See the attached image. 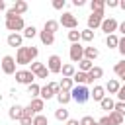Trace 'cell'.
<instances>
[{"label": "cell", "mask_w": 125, "mask_h": 125, "mask_svg": "<svg viewBox=\"0 0 125 125\" xmlns=\"http://www.w3.org/2000/svg\"><path fill=\"white\" fill-rule=\"evenodd\" d=\"M37 55H39V49L33 47V45H31V47H20L18 53H16V62H18L20 66L31 64V62H35Z\"/></svg>", "instance_id": "obj_1"}, {"label": "cell", "mask_w": 125, "mask_h": 125, "mask_svg": "<svg viewBox=\"0 0 125 125\" xmlns=\"http://www.w3.org/2000/svg\"><path fill=\"white\" fill-rule=\"evenodd\" d=\"M61 92V86H59V82H49V84H45V86H41V94H39V98L41 100H51V98H57V94Z\"/></svg>", "instance_id": "obj_2"}, {"label": "cell", "mask_w": 125, "mask_h": 125, "mask_svg": "<svg viewBox=\"0 0 125 125\" xmlns=\"http://www.w3.org/2000/svg\"><path fill=\"white\" fill-rule=\"evenodd\" d=\"M70 96H72V102L76 104H86L90 100V90L86 86H74L70 90Z\"/></svg>", "instance_id": "obj_3"}, {"label": "cell", "mask_w": 125, "mask_h": 125, "mask_svg": "<svg viewBox=\"0 0 125 125\" xmlns=\"http://www.w3.org/2000/svg\"><path fill=\"white\" fill-rule=\"evenodd\" d=\"M4 25H6V29H8L10 33H20V31H23V29H25V21H23V18H21V16H16V18L6 20V21H4Z\"/></svg>", "instance_id": "obj_4"}, {"label": "cell", "mask_w": 125, "mask_h": 125, "mask_svg": "<svg viewBox=\"0 0 125 125\" xmlns=\"http://www.w3.org/2000/svg\"><path fill=\"white\" fill-rule=\"evenodd\" d=\"M16 66H18V62H16V59L12 57V55H6V57H2V61H0V68H2V72L4 74H16L18 70H16Z\"/></svg>", "instance_id": "obj_5"}, {"label": "cell", "mask_w": 125, "mask_h": 125, "mask_svg": "<svg viewBox=\"0 0 125 125\" xmlns=\"http://www.w3.org/2000/svg\"><path fill=\"white\" fill-rule=\"evenodd\" d=\"M59 23H61L62 27H66V29H78V18H76L72 12H62Z\"/></svg>", "instance_id": "obj_6"}, {"label": "cell", "mask_w": 125, "mask_h": 125, "mask_svg": "<svg viewBox=\"0 0 125 125\" xmlns=\"http://www.w3.org/2000/svg\"><path fill=\"white\" fill-rule=\"evenodd\" d=\"M37 78H35V74L29 70V68H21V70H18L16 72V82L18 84H25V86H29V84H33Z\"/></svg>", "instance_id": "obj_7"}, {"label": "cell", "mask_w": 125, "mask_h": 125, "mask_svg": "<svg viewBox=\"0 0 125 125\" xmlns=\"http://www.w3.org/2000/svg\"><path fill=\"white\" fill-rule=\"evenodd\" d=\"M117 29H119V23H117L115 18H104V21H102V31L105 33V37H107V35H113Z\"/></svg>", "instance_id": "obj_8"}, {"label": "cell", "mask_w": 125, "mask_h": 125, "mask_svg": "<svg viewBox=\"0 0 125 125\" xmlns=\"http://www.w3.org/2000/svg\"><path fill=\"white\" fill-rule=\"evenodd\" d=\"M68 57L72 62H80L84 59V47L80 43H70V49H68Z\"/></svg>", "instance_id": "obj_9"}, {"label": "cell", "mask_w": 125, "mask_h": 125, "mask_svg": "<svg viewBox=\"0 0 125 125\" xmlns=\"http://www.w3.org/2000/svg\"><path fill=\"white\" fill-rule=\"evenodd\" d=\"M47 68H49L51 74H59V72L62 70V59H61L59 55H51V57L47 59Z\"/></svg>", "instance_id": "obj_10"}, {"label": "cell", "mask_w": 125, "mask_h": 125, "mask_svg": "<svg viewBox=\"0 0 125 125\" xmlns=\"http://www.w3.org/2000/svg\"><path fill=\"white\" fill-rule=\"evenodd\" d=\"M102 21H104V12H92L88 16V29H96V27H102Z\"/></svg>", "instance_id": "obj_11"}, {"label": "cell", "mask_w": 125, "mask_h": 125, "mask_svg": "<svg viewBox=\"0 0 125 125\" xmlns=\"http://www.w3.org/2000/svg\"><path fill=\"white\" fill-rule=\"evenodd\" d=\"M6 43H8V47H23V35L21 33H10L8 37H6Z\"/></svg>", "instance_id": "obj_12"}, {"label": "cell", "mask_w": 125, "mask_h": 125, "mask_svg": "<svg viewBox=\"0 0 125 125\" xmlns=\"http://www.w3.org/2000/svg\"><path fill=\"white\" fill-rule=\"evenodd\" d=\"M23 105H20V104H14L10 109H8V117L12 119V121H20L21 117H23Z\"/></svg>", "instance_id": "obj_13"}, {"label": "cell", "mask_w": 125, "mask_h": 125, "mask_svg": "<svg viewBox=\"0 0 125 125\" xmlns=\"http://www.w3.org/2000/svg\"><path fill=\"white\" fill-rule=\"evenodd\" d=\"M90 98H92L94 102H102V100L105 98V88L100 86V84H96V86L90 90Z\"/></svg>", "instance_id": "obj_14"}, {"label": "cell", "mask_w": 125, "mask_h": 125, "mask_svg": "<svg viewBox=\"0 0 125 125\" xmlns=\"http://www.w3.org/2000/svg\"><path fill=\"white\" fill-rule=\"evenodd\" d=\"M29 109H31L35 115H39V113L45 109V100H41V98H33V100L29 102Z\"/></svg>", "instance_id": "obj_15"}, {"label": "cell", "mask_w": 125, "mask_h": 125, "mask_svg": "<svg viewBox=\"0 0 125 125\" xmlns=\"http://www.w3.org/2000/svg\"><path fill=\"white\" fill-rule=\"evenodd\" d=\"M104 76V68L102 66H94L90 72H88V84H94L96 80H100Z\"/></svg>", "instance_id": "obj_16"}, {"label": "cell", "mask_w": 125, "mask_h": 125, "mask_svg": "<svg viewBox=\"0 0 125 125\" xmlns=\"http://www.w3.org/2000/svg\"><path fill=\"white\" fill-rule=\"evenodd\" d=\"M27 8H29V6H27V2H23V0H16L14 6H12V10H14L18 16H21V18H23V14L27 12Z\"/></svg>", "instance_id": "obj_17"}, {"label": "cell", "mask_w": 125, "mask_h": 125, "mask_svg": "<svg viewBox=\"0 0 125 125\" xmlns=\"http://www.w3.org/2000/svg\"><path fill=\"white\" fill-rule=\"evenodd\" d=\"M72 80H74L76 86H86V84H88V72H80V70H76V74L72 76Z\"/></svg>", "instance_id": "obj_18"}, {"label": "cell", "mask_w": 125, "mask_h": 125, "mask_svg": "<svg viewBox=\"0 0 125 125\" xmlns=\"http://www.w3.org/2000/svg\"><path fill=\"white\" fill-rule=\"evenodd\" d=\"M104 88H105V92H109V96H111V94H115V96H117V92H119L121 84H119L115 78H111V80H107V84H105Z\"/></svg>", "instance_id": "obj_19"}, {"label": "cell", "mask_w": 125, "mask_h": 125, "mask_svg": "<svg viewBox=\"0 0 125 125\" xmlns=\"http://www.w3.org/2000/svg\"><path fill=\"white\" fill-rule=\"evenodd\" d=\"M57 102H59L62 107H64L66 104H70V102H72V96H70V92H64V90H61V92L57 94Z\"/></svg>", "instance_id": "obj_20"}, {"label": "cell", "mask_w": 125, "mask_h": 125, "mask_svg": "<svg viewBox=\"0 0 125 125\" xmlns=\"http://www.w3.org/2000/svg\"><path fill=\"white\" fill-rule=\"evenodd\" d=\"M100 107H102L104 111H113V109H115V102L111 100V96H105V98L100 102Z\"/></svg>", "instance_id": "obj_21"}, {"label": "cell", "mask_w": 125, "mask_h": 125, "mask_svg": "<svg viewBox=\"0 0 125 125\" xmlns=\"http://www.w3.org/2000/svg\"><path fill=\"white\" fill-rule=\"evenodd\" d=\"M113 72L117 74V78H121V80L125 82V59H121L119 62H115V66H113Z\"/></svg>", "instance_id": "obj_22"}, {"label": "cell", "mask_w": 125, "mask_h": 125, "mask_svg": "<svg viewBox=\"0 0 125 125\" xmlns=\"http://www.w3.org/2000/svg\"><path fill=\"white\" fill-rule=\"evenodd\" d=\"M39 39H41V43L43 45H53L55 43V35L53 33H49V31H39Z\"/></svg>", "instance_id": "obj_23"}, {"label": "cell", "mask_w": 125, "mask_h": 125, "mask_svg": "<svg viewBox=\"0 0 125 125\" xmlns=\"http://www.w3.org/2000/svg\"><path fill=\"white\" fill-rule=\"evenodd\" d=\"M98 55H100V51L96 49V47H84V59H88V61H96L98 59Z\"/></svg>", "instance_id": "obj_24"}, {"label": "cell", "mask_w": 125, "mask_h": 125, "mask_svg": "<svg viewBox=\"0 0 125 125\" xmlns=\"http://www.w3.org/2000/svg\"><path fill=\"white\" fill-rule=\"evenodd\" d=\"M59 25H61V23H59L57 20H47V21H45V25H43V29L55 35V33H57V29H59Z\"/></svg>", "instance_id": "obj_25"}, {"label": "cell", "mask_w": 125, "mask_h": 125, "mask_svg": "<svg viewBox=\"0 0 125 125\" xmlns=\"http://www.w3.org/2000/svg\"><path fill=\"white\" fill-rule=\"evenodd\" d=\"M62 78H72L74 74H76V68H74V64H70V62H66V64H62Z\"/></svg>", "instance_id": "obj_26"}, {"label": "cell", "mask_w": 125, "mask_h": 125, "mask_svg": "<svg viewBox=\"0 0 125 125\" xmlns=\"http://www.w3.org/2000/svg\"><path fill=\"white\" fill-rule=\"evenodd\" d=\"M55 117H57L59 121H64V123L70 119V115H68V109H66V107H62V105H61V107L55 111Z\"/></svg>", "instance_id": "obj_27"}, {"label": "cell", "mask_w": 125, "mask_h": 125, "mask_svg": "<svg viewBox=\"0 0 125 125\" xmlns=\"http://www.w3.org/2000/svg\"><path fill=\"white\" fill-rule=\"evenodd\" d=\"M37 33H39V31H37V27H35V25H25V29H23V33H21V35H23V39H33Z\"/></svg>", "instance_id": "obj_28"}, {"label": "cell", "mask_w": 125, "mask_h": 125, "mask_svg": "<svg viewBox=\"0 0 125 125\" xmlns=\"http://www.w3.org/2000/svg\"><path fill=\"white\" fill-rule=\"evenodd\" d=\"M92 68H94V62L88 61V59H82V61L78 62V70H80V72H90Z\"/></svg>", "instance_id": "obj_29"}, {"label": "cell", "mask_w": 125, "mask_h": 125, "mask_svg": "<svg viewBox=\"0 0 125 125\" xmlns=\"http://www.w3.org/2000/svg\"><path fill=\"white\" fill-rule=\"evenodd\" d=\"M27 94L31 96V100H33V98H39V94H41V86H39L37 82L29 84V86H27Z\"/></svg>", "instance_id": "obj_30"}, {"label": "cell", "mask_w": 125, "mask_h": 125, "mask_svg": "<svg viewBox=\"0 0 125 125\" xmlns=\"http://www.w3.org/2000/svg\"><path fill=\"white\" fill-rule=\"evenodd\" d=\"M107 115H109V119H111V123H113V125H123V121H125V117H123L121 113H117L115 109H113V111H109Z\"/></svg>", "instance_id": "obj_31"}, {"label": "cell", "mask_w": 125, "mask_h": 125, "mask_svg": "<svg viewBox=\"0 0 125 125\" xmlns=\"http://www.w3.org/2000/svg\"><path fill=\"white\" fill-rule=\"evenodd\" d=\"M90 8H92V12H104L105 10V0H92Z\"/></svg>", "instance_id": "obj_32"}, {"label": "cell", "mask_w": 125, "mask_h": 125, "mask_svg": "<svg viewBox=\"0 0 125 125\" xmlns=\"http://www.w3.org/2000/svg\"><path fill=\"white\" fill-rule=\"evenodd\" d=\"M105 45H107V49H117V45H119V37L113 33V35H107L105 37Z\"/></svg>", "instance_id": "obj_33"}, {"label": "cell", "mask_w": 125, "mask_h": 125, "mask_svg": "<svg viewBox=\"0 0 125 125\" xmlns=\"http://www.w3.org/2000/svg\"><path fill=\"white\" fill-rule=\"evenodd\" d=\"M59 86H61V90H64V92H70V90L74 88V80H72V78H62V80L59 82Z\"/></svg>", "instance_id": "obj_34"}, {"label": "cell", "mask_w": 125, "mask_h": 125, "mask_svg": "<svg viewBox=\"0 0 125 125\" xmlns=\"http://www.w3.org/2000/svg\"><path fill=\"white\" fill-rule=\"evenodd\" d=\"M92 39H94V31H92V29H88V27H86V29H82V31H80V41L90 43Z\"/></svg>", "instance_id": "obj_35"}, {"label": "cell", "mask_w": 125, "mask_h": 125, "mask_svg": "<svg viewBox=\"0 0 125 125\" xmlns=\"http://www.w3.org/2000/svg\"><path fill=\"white\" fill-rule=\"evenodd\" d=\"M33 125H49V119H47V115H43V113L35 115V117H33Z\"/></svg>", "instance_id": "obj_36"}, {"label": "cell", "mask_w": 125, "mask_h": 125, "mask_svg": "<svg viewBox=\"0 0 125 125\" xmlns=\"http://www.w3.org/2000/svg\"><path fill=\"white\" fill-rule=\"evenodd\" d=\"M68 41L70 43H78L80 41V31L78 29H70L68 31Z\"/></svg>", "instance_id": "obj_37"}, {"label": "cell", "mask_w": 125, "mask_h": 125, "mask_svg": "<svg viewBox=\"0 0 125 125\" xmlns=\"http://www.w3.org/2000/svg\"><path fill=\"white\" fill-rule=\"evenodd\" d=\"M98 121H94V117L92 115H84L82 119H80V125H96Z\"/></svg>", "instance_id": "obj_38"}, {"label": "cell", "mask_w": 125, "mask_h": 125, "mask_svg": "<svg viewBox=\"0 0 125 125\" xmlns=\"http://www.w3.org/2000/svg\"><path fill=\"white\" fill-rule=\"evenodd\" d=\"M43 66H45L43 62H39V61H35V62H31V68H29V70H31L33 74H37V72H39V70H41Z\"/></svg>", "instance_id": "obj_39"}, {"label": "cell", "mask_w": 125, "mask_h": 125, "mask_svg": "<svg viewBox=\"0 0 125 125\" xmlns=\"http://www.w3.org/2000/svg\"><path fill=\"white\" fill-rule=\"evenodd\" d=\"M49 74H51V72H49V68H47V64H45V66H43V68H41V70L35 74V78H47Z\"/></svg>", "instance_id": "obj_40"}, {"label": "cell", "mask_w": 125, "mask_h": 125, "mask_svg": "<svg viewBox=\"0 0 125 125\" xmlns=\"http://www.w3.org/2000/svg\"><path fill=\"white\" fill-rule=\"evenodd\" d=\"M115 111L125 117V102H115Z\"/></svg>", "instance_id": "obj_41"}, {"label": "cell", "mask_w": 125, "mask_h": 125, "mask_svg": "<svg viewBox=\"0 0 125 125\" xmlns=\"http://www.w3.org/2000/svg\"><path fill=\"white\" fill-rule=\"evenodd\" d=\"M66 6V0H53V8L55 10H62Z\"/></svg>", "instance_id": "obj_42"}, {"label": "cell", "mask_w": 125, "mask_h": 125, "mask_svg": "<svg viewBox=\"0 0 125 125\" xmlns=\"http://www.w3.org/2000/svg\"><path fill=\"white\" fill-rule=\"evenodd\" d=\"M117 49H119L121 57L125 59V37H119V45H117Z\"/></svg>", "instance_id": "obj_43"}, {"label": "cell", "mask_w": 125, "mask_h": 125, "mask_svg": "<svg viewBox=\"0 0 125 125\" xmlns=\"http://www.w3.org/2000/svg\"><path fill=\"white\" fill-rule=\"evenodd\" d=\"M20 125H33V117H27V115H23V117L20 119Z\"/></svg>", "instance_id": "obj_44"}, {"label": "cell", "mask_w": 125, "mask_h": 125, "mask_svg": "<svg viewBox=\"0 0 125 125\" xmlns=\"http://www.w3.org/2000/svg\"><path fill=\"white\" fill-rule=\"evenodd\" d=\"M98 123H100V125H113V123H111V119H109V115L100 117V119H98Z\"/></svg>", "instance_id": "obj_45"}, {"label": "cell", "mask_w": 125, "mask_h": 125, "mask_svg": "<svg viewBox=\"0 0 125 125\" xmlns=\"http://www.w3.org/2000/svg\"><path fill=\"white\" fill-rule=\"evenodd\" d=\"M117 100H119V102H125V84L119 88V92H117Z\"/></svg>", "instance_id": "obj_46"}, {"label": "cell", "mask_w": 125, "mask_h": 125, "mask_svg": "<svg viewBox=\"0 0 125 125\" xmlns=\"http://www.w3.org/2000/svg\"><path fill=\"white\" fill-rule=\"evenodd\" d=\"M105 6L107 8H117L119 6V0H105Z\"/></svg>", "instance_id": "obj_47"}, {"label": "cell", "mask_w": 125, "mask_h": 125, "mask_svg": "<svg viewBox=\"0 0 125 125\" xmlns=\"http://www.w3.org/2000/svg\"><path fill=\"white\" fill-rule=\"evenodd\" d=\"M72 4H74L76 8H80V6H84V4H86V0H72Z\"/></svg>", "instance_id": "obj_48"}, {"label": "cell", "mask_w": 125, "mask_h": 125, "mask_svg": "<svg viewBox=\"0 0 125 125\" xmlns=\"http://www.w3.org/2000/svg\"><path fill=\"white\" fill-rule=\"evenodd\" d=\"M66 125H80V121H78V119H68Z\"/></svg>", "instance_id": "obj_49"}, {"label": "cell", "mask_w": 125, "mask_h": 125, "mask_svg": "<svg viewBox=\"0 0 125 125\" xmlns=\"http://www.w3.org/2000/svg\"><path fill=\"white\" fill-rule=\"evenodd\" d=\"M119 31H121V33H123V37H125V21H121V23H119Z\"/></svg>", "instance_id": "obj_50"}, {"label": "cell", "mask_w": 125, "mask_h": 125, "mask_svg": "<svg viewBox=\"0 0 125 125\" xmlns=\"http://www.w3.org/2000/svg\"><path fill=\"white\" fill-rule=\"evenodd\" d=\"M0 12H6V2L0 0Z\"/></svg>", "instance_id": "obj_51"}, {"label": "cell", "mask_w": 125, "mask_h": 125, "mask_svg": "<svg viewBox=\"0 0 125 125\" xmlns=\"http://www.w3.org/2000/svg\"><path fill=\"white\" fill-rule=\"evenodd\" d=\"M10 96H12V98H16V96H18V90H16V88H12V90H10Z\"/></svg>", "instance_id": "obj_52"}, {"label": "cell", "mask_w": 125, "mask_h": 125, "mask_svg": "<svg viewBox=\"0 0 125 125\" xmlns=\"http://www.w3.org/2000/svg\"><path fill=\"white\" fill-rule=\"evenodd\" d=\"M119 8H121V10H125V0H119Z\"/></svg>", "instance_id": "obj_53"}, {"label": "cell", "mask_w": 125, "mask_h": 125, "mask_svg": "<svg viewBox=\"0 0 125 125\" xmlns=\"http://www.w3.org/2000/svg\"><path fill=\"white\" fill-rule=\"evenodd\" d=\"M96 125H100V123H96Z\"/></svg>", "instance_id": "obj_54"}]
</instances>
